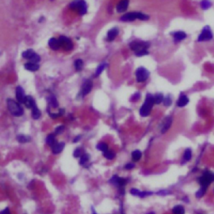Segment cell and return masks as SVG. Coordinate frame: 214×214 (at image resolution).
Wrapping results in <instances>:
<instances>
[{"label": "cell", "instance_id": "cell-1", "mask_svg": "<svg viewBox=\"0 0 214 214\" xmlns=\"http://www.w3.org/2000/svg\"><path fill=\"white\" fill-rule=\"evenodd\" d=\"M150 46V43L143 42V41H133L130 44V49L136 53V56H143L148 55L147 49Z\"/></svg>", "mask_w": 214, "mask_h": 214}, {"label": "cell", "instance_id": "cell-2", "mask_svg": "<svg viewBox=\"0 0 214 214\" xmlns=\"http://www.w3.org/2000/svg\"><path fill=\"white\" fill-rule=\"evenodd\" d=\"M154 104H155V102H154L153 96L151 95V94H147L145 102H144V104L141 106V108L140 109V115L141 116H143V117L149 116L150 113H151V109H152Z\"/></svg>", "mask_w": 214, "mask_h": 214}, {"label": "cell", "instance_id": "cell-3", "mask_svg": "<svg viewBox=\"0 0 214 214\" xmlns=\"http://www.w3.org/2000/svg\"><path fill=\"white\" fill-rule=\"evenodd\" d=\"M149 19V16L145 14V13H140V12H130L124 14L121 18V20L124 22H130L134 21L136 19H140V20H147Z\"/></svg>", "mask_w": 214, "mask_h": 214}, {"label": "cell", "instance_id": "cell-4", "mask_svg": "<svg viewBox=\"0 0 214 214\" xmlns=\"http://www.w3.org/2000/svg\"><path fill=\"white\" fill-rule=\"evenodd\" d=\"M20 103H18L13 100L9 99L7 101V105H8V109L10 111V113L15 116H21L24 114V109L21 105H19Z\"/></svg>", "mask_w": 214, "mask_h": 214}, {"label": "cell", "instance_id": "cell-5", "mask_svg": "<svg viewBox=\"0 0 214 214\" xmlns=\"http://www.w3.org/2000/svg\"><path fill=\"white\" fill-rule=\"evenodd\" d=\"M70 8L78 11L80 15H84L87 11V5L84 0H75L70 4Z\"/></svg>", "mask_w": 214, "mask_h": 214}, {"label": "cell", "instance_id": "cell-6", "mask_svg": "<svg viewBox=\"0 0 214 214\" xmlns=\"http://www.w3.org/2000/svg\"><path fill=\"white\" fill-rule=\"evenodd\" d=\"M213 39V34L212 32V30L210 29L209 26H205L201 33L199 34L198 38H197V41L198 42H206V41H210Z\"/></svg>", "mask_w": 214, "mask_h": 214}, {"label": "cell", "instance_id": "cell-7", "mask_svg": "<svg viewBox=\"0 0 214 214\" xmlns=\"http://www.w3.org/2000/svg\"><path fill=\"white\" fill-rule=\"evenodd\" d=\"M198 181L201 185V187H207L213 181H214V173L209 171H206L203 173V175L198 179Z\"/></svg>", "mask_w": 214, "mask_h": 214}, {"label": "cell", "instance_id": "cell-8", "mask_svg": "<svg viewBox=\"0 0 214 214\" xmlns=\"http://www.w3.org/2000/svg\"><path fill=\"white\" fill-rule=\"evenodd\" d=\"M150 76V73L147 70L146 68L140 67L136 70V77L137 82H144L148 79V77Z\"/></svg>", "mask_w": 214, "mask_h": 214}, {"label": "cell", "instance_id": "cell-9", "mask_svg": "<svg viewBox=\"0 0 214 214\" xmlns=\"http://www.w3.org/2000/svg\"><path fill=\"white\" fill-rule=\"evenodd\" d=\"M23 57L26 59H30L33 63H38L40 61V56L37 55L33 50H27L24 52H23Z\"/></svg>", "mask_w": 214, "mask_h": 214}, {"label": "cell", "instance_id": "cell-10", "mask_svg": "<svg viewBox=\"0 0 214 214\" xmlns=\"http://www.w3.org/2000/svg\"><path fill=\"white\" fill-rule=\"evenodd\" d=\"M60 47H62L65 50H70L73 49V44L70 39L67 38L65 36H60L59 39Z\"/></svg>", "mask_w": 214, "mask_h": 214}, {"label": "cell", "instance_id": "cell-11", "mask_svg": "<svg viewBox=\"0 0 214 214\" xmlns=\"http://www.w3.org/2000/svg\"><path fill=\"white\" fill-rule=\"evenodd\" d=\"M93 87V83L90 80H86L84 82V84L82 85V90H81V94L82 96H84L86 95H88L89 93L91 91Z\"/></svg>", "mask_w": 214, "mask_h": 214}, {"label": "cell", "instance_id": "cell-12", "mask_svg": "<svg viewBox=\"0 0 214 214\" xmlns=\"http://www.w3.org/2000/svg\"><path fill=\"white\" fill-rule=\"evenodd\" d=\"M172 118L171 117V116L166 117V119L164 120L163 122H162V124H161V131L162 134L166 133V132L169 130V128H170L171 126H172Z\"/></svg>", "mask_w": 214, "mask_h": 214}, {"label": "cell", "instance_id": "cell-13", "mask_svg": "<svg viewBox=\"0 0 214 214\" xmlns=\"http://www.w3.org/2000/svg\"><path fill=\"white\" fill-rule=\"evenodd\" d=\"M172 36H173V39H174V42L178 43L184 40L185 39L187 38V34L183 32V31H176L172 33Z\"/></svg>", "mask_w": 214, "mask_h": 214}, {"label": "cell", "instance_id": "cell-14", "mask_svg": "<svg viewBox=\"0 0 214 214\" xmlns=\"http://www.w3.org/2000/svg\"><path fill=\"white\" fill-rule=\"evenodd\" d=\"M25 95H24V90L21 86H18L16 88V99L19 103L24 104V101L25 99Z\"/></svg>", "mask_w": 214, "mask_h": 214}, {"label": "cell", "instance_id": "cell-15", "mask_svg": "<svg viewBox=\"0 0 214 214\" xmlns=\"http://www.w3.org/2000/svg\"><path fill=\"white\" fill-rule=\"evenodd\" d=\"M128 6H129V0H121L116 5V11L118 13H123L127 9Z\"/></svg>", "mask_w": 214, "mask_h": 214}, {"label": "cell", "instance_id": "cell-16", "mask_svg": "<svg viewBox=\"0 0 214 214\" xmlns=\"http://www.w3.org/2000/svg\"><path fill=\"white\" fill-rule=\"evenodd\" d=\"M64 146H65L64 142H56L53 147H51L52 148V152L54 154H59V153H60L61 151H63Z\"/></svg>", "mask_w": 214, "mask_h": 214}, {"label": "cell", "instance_id": "cell-17", "mask_svg": "<svg viewBox=\"0 0 214 214\" xmlns=\"http://www.w3.org/2000/svg\"><path fill=\"white\" fill-rule=\"evenodd\" d=\"M24 104L25 105V106L29 109H33L34 106H35V101L33 99V97L30 96H26L25 99L24 101Z\"/></svg>", "mask_w": 214, "mask_h": 214}, {"label": "cell", "instance_id": "cell-18", "mask_svg": "<svg viewBox=\"0 0 214 214\" xmlns=\"http://www.w3.org/2000/svg\"><path fill=\"white\" fill-rule=\"evenodd\" d=\"M119 34V30L117 28H113L111 30H110L107 33V40L108 41H113L116 38V36Z\"/></svg>", "mask_w": 214, "mask_h": 214}, {"label": "cell", "instance_id": "cell-19", "mask_svg": "<svg viewBox=\"0 0 214 214\" xmlns=\"http://www.w3.org/2000/svg\"><path fill=\"white\" fill-rule=\"evenodd\" d=\"M130 193L134 196H138L140 197H145L146 196H149L151 195L152 193H147V192H142V191H140L138 189L132 188L130 190Z\"/></svg>", "mask_w": 214, "mask_h": 214}, {"label": "cell", "instance_id": "cell-20", "mask_svg": "<svg viewBox=\"0 0 214 214\" xmlns=\"http://www.w3.org/2000/svg\"><path fill=\"white\" fill-rule=\"evenodd\" d=\"M188 102V97L187 96H185V95H181V96L179 97V99H178V101L176 102V104H177V106H179V107H183V106H186V105H187Z\"/></svg>", "mask_w": 214, "mask_h": 214}, {"label": "cell", "instance_id": "cell-21", "mask_svg": "<svg viewBox=\"0 0 214 214\" xmlns=\"http://www.w3.org/2000/svg\"><path fill=\"white\" fill-rule=\"evenodd\" d=\"M110 182L112 184L116 185V186H120V187H123L125 183H126V180L122 179V178H120L118 177L117 176H112L111 180H110Z\"/></svg>", "mask_w": 214, "mask_h": 214}, {"label": "cell", "instance_id": "cell-22", "mask_svg": "<svg viewBox=\"0 0 214 214\" xmlns=\"http://www.w3.org/2000/svg\"><path fill=\"white\" fill-rule=\"evenodd\" d=\"M49 46L50 47L52 50H59V47H60L59 39H56L55 38L50 39V41H49Z\"/></svg>", "mask_w": 214, "mask_h": 214}, {"label": "cell", "instance_id": "cell-23", "mask_svg": "<svg viewBox=\"0 0 214 214\" xmlns=\"http://www.w3.org/2000/svg\"><path fill=\"white\" fill-rule=\"evenodd\" d=\"M24 68H25L27 70H30V71L34 72L37 71L39 69V65L38 64L33 63V62H29L24 64Z\"/></svg>", "mask_w": 214, "mask_h": 214}, {"label": "cell", "instance_id": "cell-24", "mask_svg": "<svg viewBox=\"0 0 214 214\" xmlns=\"http://www.w3.org/2000/svg\"><path fill=\"white\" fill-rule=\"evenodd\" d=\"M31 116H32V118L34 119V120H38L39 118L40 117V116H41V111L39 110V109L36 105H35L34 108L32 109Z\"/></svg>", "mask_w": 214, "mask_h": 214}, {"label": "cell", "instance_id": "cell-25", "mask_svg": "<svg viewBox=\"0 0 214 214\" xmlns=\"http://www.w3.org/2000/svg\"><path fill=\"white\" fill-rule=\"evenodd\" d=\"M46 143L48 144V146L50 147H53L56 143V140H55V134H50L46 138Z\"/></svg>", "mask_w": 214, "mask_h": 214}, {"label": "cell", "instance_id": "cell-26", "mask_svg": "<svg viewBox=\"0 0 214 214\" xmlns=\"http://www.w3.org/2000/svg\"><path fill=\"white\" fill-rule=\"evenodd\" d=\"M172 213L173 214H185V208L181 205L175 206L172 208Z\"/></svg>", "mask_w": 214, "mask_h": 214}, {"label": "cell", "instance_id": "cell-27", "mask_svg": "<svg viewBox=\"0 0 214 214\" xmlns=\"http://www.w3.org/2000/svg\"><path fill=\"white\" fill-rule=\"evenodd\" d=\"M153 98H154V102H155L156 105H159L161 102H163L164 96L161 93L156 94L155 96H153Z\"/></svg>", "mask_w": 214, "mask_h": 214}, {"label": "cell", "instance_id": "cell-28", "mask_svg": "<svg viewBox=\"0 0 214 214\" xmlns=\"http://www.w3.org/2000/svg\"><path fill=\"white\" fill-rule=\"evenodd\" d=\"M141 156H142V154L139 150H136V151H132V153H131V157L134 161H138L141 158Z\"/></svg>", "mask_w": 214, "mask_h": 214}, {"label": "cell", "instance_id": "cell-29", "mask_svg": "<svg viewBox=\"0 0 214 214\" xmlns=\"http://www.w3.org/2000/svg\"><path fill=\"white\" fill-rule=\"evenodd\" d=\"M200 5H201V8L203 10H207V9H209L213 4H212L210 0H201Z\"/></svg>", "mask_w": 214, "mask_h": 214}, {"label": "cell", "instance_id": "cell-30", "mask_svg": "<svg viewBox=\"0 0 214 214\" xmlns=\"http://www.w3.org/2000/svg\"><path fill=\"white\" fill-rule=\"evenodd\" d=\"M17 140L19 142L27 143L30 141V137L29 136H25V135H19L17 136Z\"/></svg>", "mask_w": 214, "mask_h": 214}, {"label": "cell", "instance_id": "cell-31", "mask_svg": "<svg viewBox=\"0 0 214 214\" xmlns=\"http://www.w3.org/2000/svg\"><path fill=\"white\" fill-rule=\"evenodd\" d=\"M84 66V62L82 59H76L75 61V67L77 71H80Z\"/></svg>", "mask_w": 214, "mask_h": 214}, {"label": "cell", "instance_id": "cell-32", "mask_svg": "<svg viewBox=\"0 0 214 214\" xmlns=\"http://www.w3.org/2000/svg\"><path fill=\"white\" fill-rule=\"evenodd\" d=\"M48 101H49V103H50V105L52 106V107H54V108H56V107H58V101L56 100V98L55 96H50L48 98Z\"/></svg>", "mask_w": 214, "mask_h": 214}, {"label": "cell", "instance_id": "cell-33", "mask_svg": "<svg viewBox=\"0 0 214 214\" xmlns=\"http://www.w3.org/2000/svg\"><path fill=\"white\" fill-rule=\"evenodd\" d=\"M96 148L98 149V150H99V151L105 152V151H106L107 150H108V146H107V144H106V143L101 142L97 145Z\"/></svg>", "mask_w": 214, "mask_h": 214}, {"label": "cell", "instance_id": "cell-34", "mask_svg": "<svg viewBox=\"0 0 214 214\" xmlns=\"http://www.w3.org/2000/svg\"><path fill=\"white\" fill-rule=\"evenodd\" d=\"M207 187H201V188L199 189L198 191H197V193H196V197L197 198H201L204 196V194L206 193V190H207Z\"/></svg>", "mask_w": 214, "mask_h": 214}, {"label": "cell", "instance_id": "cell-35", "mask_svg": "<svg viewBox=\"0 0 214 214\" xmlns=\"http://www.w3.org/2000/svg\"><path fill=\"white\" fill-rule=\"evenodd\" d=\"M183 158L185 161H188L192 159V151L191 149H187L184 152V155H183Z\"/></svg>", "mask_w": 214, "mask_h": 214}, {"label": "cell", "instance_id": "cell-36", "mask_svg": "<svg viewBox=\"0 0 214 214\" xmlns=\"http://www.w3.org/2000/svg\"><path fill=\"white\" fill-rule=\"evenodd\" d=\"M84 155V151L82 148H76V151H74V156L78 158V157H81Z\"/></svg>", "mask_w": 214, "mask_h": 214}, {"label": "cell", "instance_id": "cell-37", "mask_svg": "<svg viewBox=\"0 0 214 214\" xmlns=\"http://www.w3.org/2000/svg\"><path fill=\"white\" fill-rule=\"evenodd\" d=\"M89 159H90V155L89 154H84L80 157V165H84V164L88 162Z\"/></svg>", "mask_w": 214, "mask_h": 214}, {"label": "cell", "instance_id": "cell-38", "mask_svg": "<svg viewBox=\"0 0 214 214\" xmlns=\"http://www.w3.org/2000/svg\"><path fill=\"white\" fill-rule=\"evenodd\" d=\"M104 156H105L106 159L112 160L114 157H115V154H114L113 152H112L111 151L107 150V151L104 152Z\"/></svg>", "mask_w": 214, "mask_h": 214}, {"label": "cell", "instance_id": "cell-39", "mask_svg": "<svg viewBox=\"0 0 214 214\" xmlns=\"http://www.w3.org/2000/svg\"><path fill=\"white\" fill-rule=\"evenodd\" d=\"M105 66H106V64H101L99 67L97 68L96 72V75H95V76H96V77H97V76H100L101 73H102V71L104 70V69L105 68Z\"/></svg>", "mask_w": 214, "mask_h": 214}, {"label": "cell", "instance_id": "cell-40", "mask_svg": "<svg viewBox=\"0 0 214 214\" xmlns=\"http://www.w3.org/2000/svg\"><path fill=\"white\" fill-rule=\"evenodd\" d=\"M172 98L170 96H167L166 98H164L163 104L165 106H170V105H172Z\"/></svg>", "mask_w": 214, "mask_h": 214}, {"label": "cell", "instance_id": "cell-41", "mask_svg": "<svg viewBox=\"0 0 214 214\" xmlns=\"http://www.w3.org/2000/svg\"><path fill=\"white\" fill-rule=\"evenodd\" d=\"M64 130V126H58L56 129L55 130V135H60L61 133H63Z\"/></svg>", "mask_w": 214, "mask_h": 214}, {"label": "cell", "instance_id": "cell-42", "mask_svg": "<svg viewBox=\"0 0 214 214\" xmlns=\"http://www.w3.org/2000/svg\"><path fill=\"white\" fill-rule=\"evenodd\" d=\"M140 96H140V93H136L134 96H132L133 98H131V101H138L139 98H140Z\"/></svg>", "mask_w": 214, "mask_h": 214}, {"label": "cell", "instance_id": "cell-43", "mask_svg": "<svg viewBox=\"0 0 214 214\" xmlns=\"http://www.w3.org/2000/svg\"><path fill=\"white\" fill-rule=\"evenodd\" d=\"M133 167H135V164H133V163L127 164V165H126V167H125V168H126V169H131V168H133Z\"/></svg>", "mask_w": 214, "mask_h": 214}, {"label": "cell", "instance_id": "cell-44", "mask_svg": "<svg viewBox=\"0 0 214 214\" xmlns=\"http://www.w3.org/2000/svg\"><path fill=\"white\" fill-rule=\"evenodd\" d=\"M0 214H11L10 213V211H9V208H5L4 210H3L2 212H1V213Z\"/></svg>", "mask_w": 214, "mask_h": 214}, {"label": "cell", "instance_id": "cell-45", "mask_svg": "<svg viewBox=\"0 0 214 214\" xmlns=\"http://www.w3.org/2000/svg\"><path fill=\"white\" fill-rule=\"evenodd\" d=\"M80 138H81V137H80V136H77V137H76V138L75 139V140H74V141H74V142H76V141H78V140H80Z\"/></svg>", "mask_w": 214, "mask_h": 214}, {"label": "cell", "instance_id": "cell-46", "mask_svg": "<svg viewBox=\"0 0 214 214\" xmlns=\"http://www.w3.org/2000/svg\"><path fill=\"white\" fill-rule=\"evenodd\" d=\"M150 214H154V213H150Z\"/></svg>", "mask_w": 214, "mask_h": 214}]
</instances>
